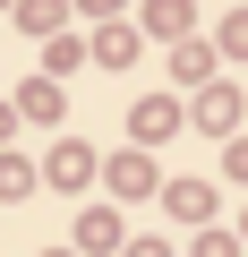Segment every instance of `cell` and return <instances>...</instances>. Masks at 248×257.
<instances>
[{
	"mask_svg": "<svg viewBox=\"0 0 248 257\" xmlns=\"http://www.w3.org/2000/svg\"><path fill=\"white\" fill-rule=\"evenodd\" d=\"M171 77H180V86H205V77H214V43H188V35H180V43H171Z\"/></svg>",
	"mask_w": 248,
	"mask_h": 257,
	"instance_id": "6da1fadb",
	"label": "cell"
},
{
	"mask_svg": "<svg viewBox=\"0 0 248 257\" xmlns=\"http://www.w3.org/2000/svg\"><path fill=\"white\" fill-rule=\"evenodd\" d=\"M60 103H69V94H60V77H35L9 111H18V120H60Z\"/></svg>",
	"mask_w": 248,
	"mask_h": 257,
	"instance_id": "7a4b0ae2",
	"label": "cell"
},
{
	"mask_svg": "<svg viewBox=\"0 0 248 257\" xmlns=\"http://www.w3.org/2000/svg\"><path fill=\"white\" fill-rule=\"evenodd\" d=\"M171 128H180V103H171V94H146V103H137V138L154 146V138H171Z\"/></svg>",
	"mask_w": 248,
	"mask_h": 257,
	"instance_id": "3957f363",
	"label": "cell"
},
{
	"mask_svg": "<svg viewBox=\"0 0 248 257\" xmlns=\"http://www.w3.org/2000/svg\"><path fill=\"white\" fill-rule=\"evenodd\" d=\"M9 9H18V26H26V35H60L69 0H9Z\"/></svg>",
	"mask_w": 248,
	"mask_h": 257,
	"instance_id": "277c9868",
	"label": "cell"
},
{
	"mask_svg": "<svg viewBox=\"0 0 248 257\" xmlns=\"http://www.w3.org/2000/svg\"><path fill=\"white\" fill-rule=\"evenodd\" d=\"M94 60H103V69H129V60H137V26H103Z\"/></svg>",
	"mask_w": 248,
	"mask_h": 257,
	"instance_id": "5b68a950",
	"label": "cell"
},
{
	"mask_svg": "<svg viewBox=\"0 0 248 257\" xmlns=\"http://www.w3.org/2000/svg\"><path fill=\"white\" fill-rule=\"evenodd\" d=\"M146 180H154L146 155H111V189H120V197H146Z\"/></svg>",
	"mask_w": 248,
	"mask_h": 257,
	"instance_id": "8992f818",
	"label": "cell"
},
{
	"mask_svg": "<svg viewBox=\"0 0 248 257\" xmlns=\"http://www.w3.org/2000/svg\"><path fill=\"white\" fill-rule=\"evenodd\" d=\"M146 26H154V35H188V0H154Z\"/></svg>",
	"mask_w": 248,
	"mask_h": 257,
	"instance_id": "52a82bcc",
	"label": "cell"
},
{
	"mask_svg": "<svg viewBox=\"0 0 248 257\" xmlns=\"http://www.w3.org/2000/svg\"><path fill=\"white\" fill-rule=\"evenodd\" d=\"M231 120H239V94H222V86H205V120H197V128H231Z\"/></svg>",
	"mask_w": 248,
	"mask_h": 257,
	"instance_id": "ba28073f",
	"label": "cell"
},
{
	"mask_svg": "<svg viewBox=\"0 0 248 257\" xmlns=\"http://www.w3.org/2000/svg\"><path fill=\"white\" fill-rule=\"evenodd\" d=\"M86 172H94L86 146H60V155H52V180H86Z\"/></svg>",
	"mask_w": 248,
	"mask_h": 257,
	"instance_id": "9c48e42d",
	"label": "cell"
},
{
	"mask_svg": "<svg viewBox=\"0 0 248 257\" xmlns=\"http://www.w3.org/2000/svg\"><path fill=\"white\" fill-rule=\"evenodd\" d=\"M77 60H86V52H77L69 35H52V52H43V77H60V69H77Z\"/></svg>",
	"mask_w": 248,
	"mask_h": 257,
	"instance_id": "30bf717a",
	"label": "cell"
},
{
	"mask_svg": "<svg viewBox=\"0 0 248 257\" xmlns=\"http://www.w3.org/2000/svg\"><path fill=\"white\" fill-rule=\"evenodd\" d=\"M205 206H214V197H205L197 180H171V214H205Z\"/></svg>",
	"mask_w": 248,
	"mask_h": 257,
	"instance_id": "8fae6325",
	"label": "cell"
},
{
	"mask_svg": "<svg viewBox=\"0 0 248 257\" xmlns=\"http://www.w3.org/2000/svg\"><path fill=\"white\" fill-rule=\"evenodd\" d=\"M120 240V214H86V248H111Z\"/></svg>",
	"mask_w": 248,
	"mask_h": 257,
	"instance_id": "7c38bea8",
	"label": "cell"
},
{
	"mask_svg": "<svg viewBox=\"0 0 248 257\" xmlns=\"http://www.w3.org/2000/svg\"><path fill=\"white\" fill-rule=\"evenodd\" d=\"M222 52H248V9H239V18H222Z\"/></svg>",
	"mask_w": 248,
	"mask_h": 257,
	"instance_id": "4fadbf2b",
	"label": "cell"
},
{
	"mask_svg": "<svg viewBox=\"0 0 248 257\" xmlns=\"http://www.w3.org/2000/svg\"><path fill=\"white\" fill-rule=\"evenodd\" d=\"M129 257H163V240H137V248H129Z\"/></svg>",
	"mask_w": 248,
	"mask_h": 257,
	"instance_id": "5bb4252c",
	"label": "cell"
},
{
	"mask_svg": "<svg viewBox=\"0 0 248 257\" xmlns=\"http://www.w3.org/2000/svg\"><path fill=\"white\" fill-rule=\"evenodd\" d=\"M9 128H18V111H9V103H0V138H9Z\"/></svg>",
	"mask_w": 248,
	"mask_h": 257,
	"instance_id": "9a60e30c",
	"label": "cell"
},
{
	"mask_svg": "<svg viewBox=\"0 0 248 257\" xmlns=\"http://www.w3.org/2000/svg\"><path fill=\"white\" fill-rule=\"evenodd\" d=\"M86 9H94V18H111V9H120V0H86Z\"/></svg>",
	"mask_w": 248,
	"mask_h": 257,
	"instance_id": "2e32d148",
	"label": "cell"
},
{
	"mask_svg": "<svg viewBox=\"0 0 248 257\" xmlns=\"http://www.w3.org/2000/svg\"><path fill=\"white\" fill-rule=\"evenodd\" d=\"M0 9H9V0H0Z\"/></svg>",
	"mask_w": 248,
	"mask_h": 257,
	"instance_id": "e0dca14e",
	"label": "cell"
}]
</instances>
